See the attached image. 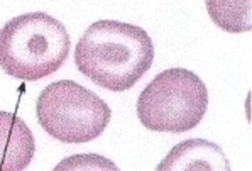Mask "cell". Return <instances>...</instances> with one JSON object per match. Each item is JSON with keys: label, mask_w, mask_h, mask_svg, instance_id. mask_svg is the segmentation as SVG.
<instances>
[{"label": "cell", "mask_w": 252, "mask_h": 171, "mask_svg": "<svg viewBox=\"0 0 252 171\" xmlns=\"http://www.w3.org/2000/svg\"><path fill=\"white\" fill-rule=\"evenodd\" d=\"M39 126L66 144H83L100 137L110 124L112 110L96 93L71 80H58L36 102Z\"/></svg>", "instance_id": "obj_4"}, {"label": "cell", "mask_w": 252, "mask_h": 171, "mask_svg": "<svg viewBox=\"0 0 252 171\" xmlns=\"http://www.w3.org/2000/svg\"><path fill=\"white\" fill-rule=\"evenodd\" d=\"M69 56V34L44 12L22 14L0 31V68L9 76L37 81L56 73Z\"/></svg>", "instance_id": "obj_2"}, {"label": "cell", "mask_w": 252, "mask_h": 171, "mask_svg": "<svg viewBox=\"0 0 252 171\" xmlns=\"http://www.w3.org/2000/svg\"><path fill=\"white\" fill-rule=\"evenodd\" d=\"M207 12L227 33H249L252 29V0H205Z\"/></svg>", "instance_id": "obj_7"}, {"label": "cell", "mask_w": 252, "mask_h": 171, "mask_svg": "<svg viewBox=\"0 0 252 171\" xmlns=\"http://www.w3.org/2000/svg\"><path fill=\"white\" fill-rule=\"evenodd\" d=\"M208 108V90L193 71L169 68L141 92L137 117L154 132L181 134L196 127Z\"/></svg>", "instance_id": "obj_3"}, {"label": "cell", "mask_w": 252, "mask_h": 171, "mask_svg": "<svg viewBox=\"0 0 252 171\" xmlns=\"http://www.w3.org/2000/svg\"><path fill=\"white\" fill-rule=\"evenodd\" d=\"M153 61L154 44L149 34L120 21L93 22L75 48L78 71L110 92L130 90Z\"/></svg>", "instance_id": "obj_1"}, {"label": "cell", "mask_w": 252, "mask_h": 171, "mask_svg": "<svg viewBox=\"0 0 252 171\" xmlns=\"http://www.w3.org/2000/svg\"><path fill=\"white\" fill-rule=\"evenodd\" d=\"M159 171H189V170H212L228 171V165L222 147L205 139H191L174 146L158 165Z\"/></svg>", "instance_id": "obj_6"}, {"label": "cell", "mask_w": 252, "mask_h": 171, "mask_svg": "<svg viewBox=\"0 0 252 171\" xmlns=\"http://www.w3.org/2000/svg\"><path fill=\"white\" fill-rule=\"evenodd\" d=\"M36 153L32 131L19 115L0 110V171H22Z\"/></svg>", "instance_id": "obj_5"}]
</instances>
